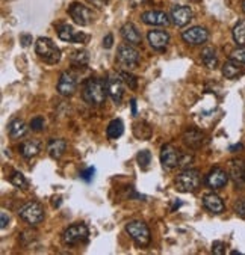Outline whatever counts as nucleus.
Returning a JSON list of instances; mask_svg holds the SVG:
<instances>
[{
	"label": "nucleus",
	"mask_w": 245,
	"mask_h": 255,
	"mask_svg": "<svg viewBox=\"0 0 245 255\" xmlns=\"http://www.w3.org/2000/svg\"><path fill=\"white\" fill-rule=\"evenodd\" d=\"M8 133H9L11 139H20V137H23L27 133V126L21 120H14L8 126Z\"/></svg>",
	"instance_id": "25"
},
{
	"label": "nucleus",
	"mask_w": 245,
	"mask_h": 255,
	"mask_svg": "<svg viewBox=\"0 0 245 255\" xmlns=\"http://www.w3.org/2000/svg\"><path fill=\"white\" fill-rule=\"evenodd\" d=\"M58 36H59L62 41L74 42V41H76V36H77V32H76L74 27L70 26V24H61V26L58 27Z\"/></svg>",
	"instance_id": "27"
},
{
	"label": "nucleus",
	"mask_w": 245,
	"mask_h": 255,
	"mask_svg": "<svg viewBox=\"0 0 245 255\" xmlns=\"http://www.w3.org/2000/svg\"><path fill=\"white\" fill-rule=\"evenodd\" d=\"M239 148H242V145H235V146H232L230 149H232V151H235V149H239Z\"/></svg>",
	"instance_id": "44"
},
{
	"label": "nucleus",
	"mask_w": 245,
	"mask_h": 255,
	"mask_svg": "<svg viewBox=\"0 0 245 255\" xmlns=\"http://www.w3.org/2000/svg\"><path fill=\"white\" fill-rule=\"evenodd\" d=\"M235 212L241 218H245V199H238L235 204Z\"/></svg>",
	"instance_id": "38"
},
{
	"label": "nucleus",
	"mask_w": 245,
	"mask_h": 255,
	"mask_svg": "<svg viewBox=\"0 0 245 255\" xmlns=\"http://www.w3.org/2000/svg\"><path fill=\"white\" fill-rule=\"evenodd\" d=\"M9 183L14 184L15 187H20V189H24L27 186V181L24 178V175L20 172V171H14L9 177Z\"/></svg>",
	"instance_id": "32"
},
{
	"label": "nucleus",
	"mask_w": 245,
	"mask_h": 255,
	"mask_svg": "<svg viewBox=\"0 0 245 255\" xmlns=\"http://www.w3.org/2000/svg\"><path fill=\"white\" fill-rule=\"evenodd\" d=\"M141 20L142 23L149 24V26H168L171 18L162 12V11H147V12H142L141 15Z\"/></svg>",
	"instance_id": "16"
},
{
	"label": "nucleus",
	"mask_w": 245,
	"mask_h": 255,
	"mask_svg": "<svg viewBox=\"0 0 245 255\" xmlns=\"http://www.w3.org/2000/svg\"><path fill=\"white\" fill-rule=\"evenodd\" d=\"M230 59H235V61H238V62L245 65V47L241 45L239 48L233 50L232 55H230Z\"/></svg>",
	"instance_id": "34"
},
{
	"label": "nucleus",
	"mask_w": 245,
	"mask_h": 255,
	"mask_svg": "<svg viewBox=\"0 0 245 255\" xmlns=\"http://www.w3.org/2000/svg\"><path fill=\"white\" fill-rule=\"evenodd\" d=\"M242 11H244V14H245V0H242Z\"/></svg>",
	"instance_id": "45"
},
{
	"label": "nucleus",
	"mask_w": 245,
	"mask_h": 255,
	"mask_svg": "<svg viewBox=\"0 0 245 255\" xmlns=\"http://www.w3.org/2000/svg\"><path fill=\"white\" fill-rule=\"evenodd\" d=\"M130 108H132V115L136 117L138 115V111H136V100L135 98L130 100Z\"/></svg>",
	"instance_id": "43"
},
{
	"label": "nucleus",
	"mask_w": 245,
	"mask_h": 255,
	"mask_svg": "<svg viewBox=\"0 0 245 255\" xmlns=\"http://www.w3.org/2000/svg\"><path fill=\"white\" fill-rule=\"evenodd\" d=\"M18 216L26 224L35 227V225H38V224H41L44 221V207L41 206L39 202H36V201L27 202L18 210Z\"/></svg>",
	"instance_id": "6"
},
{
	"label": "nucleus",
	"mask_w": 245,
	"mask_h": 255,
	"mask_svg": "<svg viewBox=\"0 0 245 255\" xmlns=\"http://www.w3.org/2000/svg\"><path fill=\"white\" fill-rule=\"evenodd\" d=\"M71 64L76 67H85L89 62V55L86 50H77V52H73V55L70 56Z\"/></svg>",
	"instance_id": "30"
},
{
	"label": "nucleus",
	"mask_w": 245,
	"mask_h": 255,
	"mask_svg": "<svg viewBox=\"0 0 245 255\" xmlns=\"http://www.w3.org/2000/svg\"><path fill=\"white\" fill-rule=\"evenodd\" d=\"M136 160H138V165L142 171L145 169H149L150 163H152V152L149 149H142L138 152V156H136Z\"/></svg>",
	"instance_id": "31"
},
{
	"label": "nucleus",
	"mask_w": 245,
	"mask_h": 255,
	"mask_svg": "<svg viewBox=\"0 0 245 255\" xmlns=\"http://www.w3.org/2000/svg\"><path fill=\"white\" fill-rule=\"evenodd\" d=\"M126 233L138 246H147L150 243V230L142 221H130L126 224Z\"/></svg>",
	"instance_id": "5"
},
{
	"label": "nucleus",
	"mask_w": 245,
	"mask_h": 255,
	"mask_svg": "<svg viewBox=\"0 0 245 255\" xmlns=\"http://www.w3.org/2000/svg\"><path fill=\"white\" fill-rule=\"evenodd\" d=\"M233 39L238 45H245V20H239L233 27Z\"/></svg>",
	"instance_id": "29"
},
{
	"label": "nucleus",
	"mask_w": 245,
	"mask_h": 255,
	"mask_svg": "<svg viewBox=\"0 0 245 255\" xmlns=\"http://www.w3.org/2000/svg\"><path fill=\"white\" fill-rule=\"evenodd\" d=\"M176 189L183 193L195 192L202 184V175L197 169H185L176 177Z\"/></svg>",
	"instance_id": "4"
},
{
	"label": "nucleus",
	"mask_w": 245,
	"mask_h": 255,
	"mask_svg": "<svg viewBox=\"0 0 245 255\" xmlns=\"http://www.w3.org/2000/svg\"><path fill=\"white\" fill-rule=\"evenodd\" d=\"M44 126H45V121H44V118H41V117H35V118H32V121H30V128H32L33 131H42V130H44Z\"/></svg>",
	"instance_id": "35"
},
{
	"label": "nucleus",
	"mask_w": 245,
	"mask_h": 255,
	"mask_svg": "<svg viewBox=\"0 0 245 255\" xmlns=\"http://www.w3.org/2000/svg\"><path fill=\"white\" fill-rule=\"evenodd\" d=\"M133 131H135V136H136V137L144 139V140L150 139V136H152V133H153L152 127H150L149 124H147V123H136L135 127H133Z\"/></svg>",
	"instance_id": "28"
},
{
	"label": "nucleus",
	"mask_w": 245,
	"mask_h": 255,
	"mask_svg": "<svg viewBox=\"0 0 245 255\" xmlns=\"http://www.w3.org/2000/svg\"><path fill=\"white\" fill-rule=\"evenodd\" d=\"M212 252H214L215 255H223V254H226V243H224V242H220V240L214 242V243H212Z\"/></svg>",
	"instance_id": "37"
},
{
	"label": "nucleus",
	"mask_w": 245,
	"mask_h": 255,
	"mask_svg": "<svg viewBox=\"0 0 245 255\" xmlns=\"http://www.w3.org/2000/svg\"><path fill=\"white\" fill-rule=\"evenodd\" d=\"M120 76H121L123 82H124L130 89H136V86H138V79H136L133 74H130L129 71H120Z\"/></svg>",
	"instance_id": "33"
},
{
	"label": "nucleus",
	"mask_w": 245,
	"mask_h": 255,
	"mask_svg": "<svg viewBox=\"0 0 245 255\" xmlns=\"http://www.w3.org/2000/svg\"><path fill=\"white\" fill-rule=\"evenodd\" d=\"M203 206H205V209H208V210H209L211 213H214V215H220V213H223L224 209H226L223 199H221L218 195H215V193H208V195H205V198H203Z\"/></svg>",
	"instance_id": "20"
},
{
	"label": "nucleus",
	"mask_w": 245,
	"mask_h": 255,
	"mask_svg": "<svg viewBox=\"0 0 245 255\" xmlns=\"http://www.w3.org/2000/svg\"><path fill=\"white\" fill-rule=\"evenodd\" d=\"M139 59H141V55L138 50L132 45V44H121L118 45V50H117V64L121 70L124 71H130L133 68L138 67L139 64Z\"/></svg>",
	"instance_id": "3"
},
{
	"label": "nucleus",
	"mask_w": 245,
	"mask_h": 255,
	"mask_svg": "<svg viewBox=\"0 0 245 255\" xmlns=\"http://www.w3.org/2000/svg\"><path fill=\"white\" fill-rule=\"evenodd\" d=\"M20 154L24 157V159H32L35 156L39 154V151H41V142L39 140H26L20 145Z\"/></svg>",
	"instance_id": "22"
},
{
	"label": "nucleus",
	"mask_w": 245,
	"mask_h": 255,
	"mask_svg": "<svg viewBox=\"0 0 245 255\" xmlns=\"http://www.w3.org/2000/svg\"><path fill=\"white\" fill-rule=\"evenodd\" d=\"M76 88H77L76 76L71 71H64L61 74L59 82H58V86H56L58 94L62 95V97H71L74 94Z\"/></svg>",
	"instance_id": "11"
},
{
	"label": "nucleus",
	"mask_w": 245,
	"mask_h": 255,
	"mask_svg": "<svg viewBox=\"0 0 245 255\" xmlns=\"http://www.w3.org/2000/svg\"><path fill=\"white\" fill-rule=\"evenodd\" d=\"M147 39H149L150 45L155 48V50H165L170 44V35L167 30H162V29H156V30H150L147 33Z\"/></svg>",
	"instance_id": "14"
},
{
	"label": "nucleus",
	"mask_w": 245,
	"mask_h": 255,
	"mask_svg": "<svg viewBox=\"0 0 245 255\" xmlns=\"http://www.w3.org/2000/svg\"><path fill=\"white\" fill-rule=\"evenodd\" d=\"M8 222H9V216L6 215V212H2V230H5L6 228V225H8Z\"/></svg>",
	"instance_id": "42"
},
{
	"label": "nucleus",
	"mask_w": 245,
	"mask_h": 255,
	"mask_svg": "<svg viewBox=\"0 0 245 255\" xmlns=\"http://www.w3.org/2000/svg\"><path fill=\"white\" fill-rule=\"evenodd\" d=\"M192 20V11L189 6H176L171 11V21L177 27L186 26Z\"/></svg>",
	"instance_id": "17"
},
{
	"label": "nucleus",
	"mask_w": 245,
	"mask_h": 255,
	"mask_svg": "<svg viewBox=\"0 0 245 255\" xmlns=\"http://www.w3.org/2000/svg\"><path fill=\"white\" fill-rule=\"evenodd\" d=\"M244 64L235 61V59H230L227 61L224 65H223V76L226 79H236L239 77L241 74H244Z\"/></svg>",
	"instance_id": "23"
},
{
	"label": "nucleus",
	"mask_w": 245,
	"mask_h": 255,
	"mask_svg": "<svg viewBox=\"0 0 245 255\" xmlns=\"http://www.w3.org/2000/svg\"><path fill=\"white\" fill-rule=\"evenodd\" d=\"M67 140L62 137H53L48 140L47 143V152L52 159H61L64 156V152L67 151Z\"/></svg>",
	"instance_id": "18"
},
{
	"label": "nucleus",
	"mask_w": 245,
	"mask_h": 255,
	"mask_svg": "<svg viewBox=\"0 0 245 255\" xmlns=\"http://www.w3.org/2000/svg\"><path fill=\"white\" fill-rule=\"evenodd\" d=\"M35 53L39 59H42L45 64H58L61 61V50L58 45L48 38H38L35 42Z\"/></svg>",
	"instance_id": "2"
},
{
	"label": "nucleus",
	"mask_w": 245,
	"mask_h": 255,
	"mask_svg": "<svg viewBox=\"0 0 245 255\" xmlns=\"http://www.w3.org/2000/svg\"><path fill=\"white\" fill-rule=\"evenodd\" d=\"M108 86L106 82L99 77H89L83 83L82 97L89 106H102L106 101Z\"/></svg>",
	"instance_id": "1"
},
{
	"label": "nucleus",
	"mask_w": 245,
	"mask_h": 255,
	"mask_svg": "<svg viewBox=\"0 0 245 255\" xmlns=\"http://www.w3.org/2000/svg\"><path fill=\"white\" fill-rule=\"evenodd\" d=\"M123 133H124V124H123V121H121V120H112V121L109 123L108 128H106L108 137H109L111 140H115V139H118Z\"/></svg>",
	"instance_id": "26"
},
{
	"label": "nucleus",
	"mask_w": 245,
	"mask_h": 255,
	"mask_svg": "<svg viewBox=\"0 0 245 255\" xmlns=\"http://www.w3.org/2000/svg\"><path fill=\"white\" fill-rule=\"evenodd\" d=\"M182 39L189 45H202L209 39V30L202 26H194L182 32Z\"/></svg>",
	"instance_id": "10"
},
{
	"label": "nucleus",
	"mask_w": 245,
	"mask_h": 255,
	"mask_svg": "<svg viewBox=\"0 0 245 255\" xmlns=\"http://www.w3.org/2000/svg\"><path fill=\"white\" fill-rule=\"evenodd\" d=\"M106 86H108V94L112 98L114 103H117V105L121 103V100L124 97V82H123L120 73L111 76L106 80Z\"/></svg>",
	"instance_id": "12"
},
{
	"label": "nucleus",
	"mask_w": 245,
	"mask_h": 255,
	"mask_svg": "<svg viewBox=\"0 0 245 255\" xmlns=\"http://www.w3.org/2000/svg\"><path fill=\"white\" fill-rule=\"evenodd\" d=\"M112 45H114V36H112V33H108V35L103 38V47H105L106 50H109Z\"/></svg>",
	"instance_id": "40"
},
{
	"label": "nucleus",
	"mask_w": 245,
	"mask_h": 255,
	"mask_svg": "<svg viewBox=\"0 0 245 255\" xmlns=\"http://www.w3.org/2000/svg\"><path fill=\"white\" fill-rule=\"evenodd\" d=\"M123 39L127 42V44H132V45H138L141 44V33L138 30V27L133 24V23H126L121 30H120Z\"/></svg>",
	"instance_id": "21"
},
{
	"label": "nucleus",
	"mask_w": 245,
	"mask_h": 255,
	"mask_svg": "<svg viewBox=\"0 0 245 255\" xmlns=\"http://www.w3.org/2000/svg\"><path fill=\"white\" fill-rule=\"evenodd\" d=\"M94 174H95V168H94V166H89V168H86L85 171H82L79 177H80L82 180H85L86 183H89V181H92Z\"/></svg>",
	"instance_id": "36"
},
{
	"label": "nucleus",
	"mask_w": 245,
	"mask_h": 255,
	"mask_svg": "<svg viewBox=\"0 0 245 255\" xmlns=\"http://www.w3.org/2000/svg\"><path fill=\"white\" fill-rule=\"evenodd\" d=\"M229 174L235 184L241 189H245V162L235 159L229 163Z\"/></svg>",
	"instance_id": "13"
},
{
	"label": "nucleus",
	"mask_w": 245,
	"mask_h": 255,
	"mask_svg": "<svg viewBox=\"0 0 245 255\" xmlns=\"http://www.w3.org/2000/svg\"><path fill=\"white\" fill-rule=\"evenodd\" d=\"M202 61L209 70H215L218 65V56H217V50L214 47H205L202 50Z\"/></svg>",
	"instance_id": "24"
},
{
	"label": "nucleus",
	"mask_w": 245,
	"mask_h": 255,
	"mask_svg": "<svg viewBox=\"0 0 245 255\" xmlns=\"http://www.w3.org/2000/svg\"><path fill=\"white\" fill-rule=\"evenodd\" d=\"M183 142L189 148H200L205 142V134L199 128H188L183 133Z\"/></svg>",
	"instance_id": "19"
},
{
	"label": "nucleus",
	"mask_w": 245,
	"mask_h": 255,
	"mask_svg": "<svg viewBox=\"0 0 245 255\" xmlns=\"http://www.w3.org/2000/svg\"><path fill=\"white\" fill-rule=\"evenodd\" d=\"M68 14H70V17L73 18V21H74L76 24H79V26H89V24L94 21V14H92V11H91L88 6H85V5H82V3H77V2H74V3L70 5Z\"/></svg>",
	"instance_id": "9"
},
{
	"label": "nucleus",
	"mask_w": 245,
	"mask_h": 255,
	"mask_svg": "<svg viewBox=\"0 0 245 255\" xmlns=\"http://www.w3.org/2000/svg\"><path fill=\"white\" fill-rule=\"evenodd\" d=\"M86 2L91 5V6H95V8H103L108 5L109 0H86Z\"/></svg>",
	"instance_id": "39"
},
{
	"label": "nucleus",
	"mask_w": 245,
	"mask_h": 255,
	"mask_svg": "<svg viewBox=\"0 0 245 255\" xmlns=\"http://www.w3.org/2000/svg\"><path fill=\"white\" fill-rule=\"evenodd\" d=\"M20 42H21V45H23V47L30 45V42H32V35H29V33H23V35L20 36Z\"/></svg>",
	"instance_id": "41"
},
{
	"label": "nucleus",
	"mask_w": 245,
	"mask_h": 255,
	"mask_svg": "<svg viewBox=\"0 0 245 255\" xmlns=\"http://www.w3.org/2000/svg\"><path fill=\"white\" fill-rule=\"evenodd\" d=\"M182 152L171 143H167L161 148V163L165 169H174L180 166Z\"/></svg>",
	"instance_id": "8"
},
{
	"label": "nucleus",
	"mask_w": 245,
	"mask_h": 255,
	"mask_svg": "<svg viewBox=\"0 0 245 255\" xmlns=\"http://www.w3.org/2000/svg\"><path fill=\"white\" fill-rule=\"evenodd\" d=\"M227 181H229V174L221 168H214L206 177V184L214 190L223 189L227 184Z\"/></svg>",
	"instance_id": "15"
},
{
	"label": "nucleus",
	"mask_w": 245,
	"mask_h": 255,
	"mask_svg": "<svg viewBox=\"0 0 245 255\" xmlns=\"http://www.w3.org/2000/svg\"><path fill=\"white\" fill-rule=\"evenodd\" d=\"M89 236L88 227L83 224H74L70 225L64 233H62V243L67 246H74L80 242H85Z\"/></svg>",
	"instance_id": "7"
}]
</instances>
